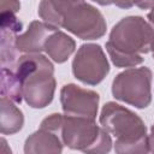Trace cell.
<instances>
[{"mask_svg": "<svg viewBox=\"0 0 154 154\" xmlns=\"http://www.w3.org/2000/svg\"><path fill=\"white\" fill-rule=\"evenodd\" d=\"M148 19H149V22L154 25V8L148 13Z\"/></svg>", "mask_w": 154, "mask_h": 154, "instance_id": "obj_20", "label": "cell"}, {"mask_svg": "<svg viewBox=\"0 0 154 154\" xmlns=\"http://www.w3.org/2000/svg\"><path fill=\"white\" fill-rule=\"evenodd\" d=\"M57 30V28L46 22L34 20L30 23L25 32L17 35L16 46L22 53H40L45 49L47 38Z\"/></svg>", "mask_w": 154, "mask_h": 154, "instance_id": "obj_10", "label": "cell"}, {"mask_svg": "<svg viewBox=\"0 0 154 154\" xmlns=\"http://www.w3.org/2000/svg\"><path fill=\"white\" fill-rule=\"evenodd\" d=\"M83 1L84 0H41L38 16L43 22L58 29L59 26H63L67 12Z\"/></svg>", "mask_w": 154, "mask_h": 154, "instance_id": "obj_12", "label": "cell"}, {"mask_svg": "<svg viewBox=\"0 0 154 154\" xmlns=\"http://www.w3.org/2000/svg\"><path fill=\"white\" fill-rule=\"evenodd\" d=\"M152 71L148 67L129 69L119 75L112 82V94L117 100L146 108L152 101Z\"/></svg>", "mask_w": 154, "mask_h": 154, "instance_id": "obj_5", "label": "cell"}, {"mask_svg": "<svg viewBox=\"0 0 154 154\" xmlns=\"http://www.w3.org/2000/svg\"><path fill=\"white\" fill-rule=\"evenodd\" d=\"M1 96H6L13 102H19L23 99L20 81L11 69H1Z\"/></svg>", "mask_w": 154, "mask_h": 154, "instance_id": "obj_15", "label": "cell"}, {"mask_svg": "<svg viewBox=\"0 0 154 154\" xmlns=\"http://www.w3.org/2000/svg\"><path fill=\"white\" fill-rule=\"evenodd\" d=\"M63 28L82 40H96L105 35L106 22L97 8L83 1L67 12Z\"/></svg>", "mask_w": 154, "mask_h": 154, "instance_id": "obj_6", "label": "cell"}, {"mask_svg": "<svg viewBox=\"0 0 154 154\" xmlns=\"http://www.w3.org/2000/svg\"><path fill=\"white\" fill-rule=\"evenodd\" d=\"M100 124L116 137L114 149L117 153L150 152L147 128L143 120L130 109L116 102H107L101 109Z\"/></svg>", "mask_w": 154, "mask_h": 154, "instance_id": "obj_2", "label": "cell"}, {"mask_svg": "<svg viewBox=\"0 0 154 154\" xmlns=\"http://www.w3.org/2000/svg\"><path fill=\"white\" fill-rule=\"evenodd\" d=\"M94 120L84 117L61 116L58 134L63 143L84 153H108L112 148L111 136Z\"/></svg>", "mask_w": 154, "mask_h": 154, "instance_id": "obj_4", "label": "cell"}, {"mask_svg": "<svg viewBox=\"0 0 154 154\" xmlns=\"http://www.w3.org/2000/svg\"><path fill=\"white\" fill-rule=\"evenodd\" d=\"M1 116H0V129L2 135H12L18 132L23 124L24 117L22 111L6 96H1L0 100Z\"/></svg>", "mask_w": 154, "mask_h": 154, "instance_id": "obj_14", "label": "cell"}, {"mask_svg": "<svg viewBox=\"0 0 154 154\" xmlns=\"http://www.w3.org/2000/svg\"><path fill=\"white\" fill-rule=\"evenodd\" d=\"M63 141L58 132L40 126L37 131L31 134L24 144L26 154L34 153H61Z\"/></svg>", "mask_w": 154, "mask_h": 154, "instance_id": "obj_11", "label": "cell"}, {"mask_svg": "<svg viewBox=\"0 0 154 154\" xmlns=\"http://www.w3.org/2000/svg\"><path fill=\"white\" fill-rule=\"evenodd\" d=\"M153 58H154V51H153Z\"/></svg>", "mask_w": 154, "mask_h": 154, "instance_id": "obj_21", "label": "cell"}, {"mask_svg": "<svg viewBox=\"0 0 154 154\" xmlns=\"http://www.w3.org/2000/svg\"><path fill=\"white\" fill-rule=\"evenodd\" d=\"M114 5L120 8H130L136 5L142 10H149L154 8V0H116Z\"/></svg>", "mask_w": 154, "mask_h": 154, "instance_id": "obj_16", "label": "cell"}, {"mask_svg": "<svg viewBox=\"0 0 154 154\" xmlns=\"http://www.w3.org/2000/svg\"><path fill=\"white\" fill-rule=\"evenodd\" d=\"M60 102L66 116L95 119L99 106L97 93L76 84H66L60 90Z\"/></svg>", "mask_w": 154, "mask_h": 154, "instance_id": "obj_8", "label": "cell"}, {"mask_svg": "<svg viewBox=\"0 0 154 154\" xmlns=\"http://www.w3.org/2000/svg\"><path fill=\"white\" fill-rule=\"evenodd\" d=\"M23 99L32 108L48 106L54 96L55 78L53 64L40 53H26L16 64Z\"/></svg>", "mask_w": 154, "mask_h": 154, "instance_id": "obj_3", "label": "cell"}, {"mask_svg": "<svg viewBox=\"0 0 154 154\" xmlns=\"http://www.w3.org/2000/svg\"><path fill=\"white\" fill-rule=\"evenodd\" d=\"M106 49L118 67L140 65L142 54L154 51V29L142 17H125L113 26Z\"/></svg>", "mask_w": 154, "mask_h": 154, "instance_id": "obj_1", "label": "cell"}, {"mask_svg": "<svg viewBox=\"0 0 154 154\" xmlns=\"http://www.w3.org/2000/svg\"><path fill=\"white\" fill-rule=\"evenodd\" d=\"M20 8L18 0H1V12H13L17 13Z\"/></svg>", "mask_w": 154, "mask_h": 154, "instance_id": "obj_17", "label": "cell"}, {"mask_svg": "<svg viewBox=\"0 0 154 154\" xmlns=\"http://www.w3.org/2000/svg\"><path fill=\"white\" fill-rule=\"evenodd\" d=\"M149 148H150V152L154 153V125H153L152 129H150V135H149Z\"/></svg>", "mask_w": 154, "mask_h": 154, "instance_id": "obj_18", "label": "cell"}, {"mask_svg": "<svg viewBox=\"0 0 154 154\" xmlns=\"http://www.w3.org/2000/svg\"><path fill=\"white\" fill-rule=\"evenodd\" d=\"M76 42L69 35L63 31L55 30L46 41L45 51L49 58H52L55 63L66 61L70 55L75 52Z\"/></svg>", "mask_w": 154, "mask_h": 154, "instance_id": "obj_13", "label": "cell"}, {"mask_svg": "<svg viewBox=\"0 0 154 154\" xmlns=\"http://www.w3.org/2000/svg\"><path fill=\"white\" fill-rule=\"evenodd\" d=\"M93 1L101 5V6H107V5H111V4L116 2V0H93Z\"/></svg>", "mask_w": 154, "mask_h": 154, "instance_id": "obj_19", "label": "cell"}, {"mask_svg": "<svg viewBox=\"0 0 154 154\" xmlns=\"http://www.w3.org/2000/svg\"><path fill=\"white\" fill-rule=\"evenodd\" d=\"M108 71L107 58L99 45L85 43L79 47L72 61V72L78 81L95 85L106 77Z\"/></svg>", "mask_w": 154, "mask_h": 154, "instance_id": "obj_7", "label": "cell"}, {"mask_svg": "<svg viewBox=\"0 0 154 154\" xmlns=\"http://www.w3.org/2000/svg\"><path fill=\"white\" fill-rule=\"evenodd\" d=\"M22 30V23L13 12H1V66L13 69L18 61L16 46L17 34Z\"/></svg>", "mask_w": 154, "mask_h": 154, "instance_id": "obj_9", "label": "cell"}]
</instances>
